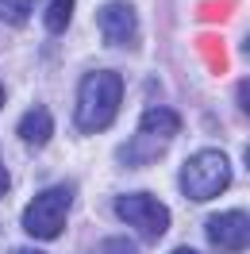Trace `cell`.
<instances>
[{
	"label": "cell",
	"instance_id": "cell-1",
	"mask_svg": "<svg viewBox=\"0 0 250 254\" xmlns=\"http://www.w3.org/2000/svg\"><path fill=\"white\" fill-rule=\"evenodd\" d=\"M120 104H124V77L112 73V69H93V73H85V81H81L73 124H77L81 135H96V131L112 127Z\"/></svg>",
	"mask_w": 250,
	"mask_h": 254
},
{
	"label": "cell",
	"instance_id": "cell-2",
	"mask_svg": "<svg viewBox=\"0 0 250 254\" xmlns=\"http://www.w3.org/2000/svg\"><path fill=\"white\" fill-rule=\"evenodd\" d=\"M231 185V162L219 150H200L181 166V192L188 200H212Z\"/></svg>",
	"mask_w": 250,
	"mask_h": 254
},
{
	"label": "cell",
	"instance_id": "cell-3",
	"mask_svg": "<svg viewBox=\"0 0 250 254\" xmlns=\"http://www.w3.org/2000/svg\"><path fill=\"white\" fill-rule=\"evenodd\" d=\"M69 204H73V189L69 185H54V189H43L35 196L27 212H23V227L31 239H58L65 227V216H69Z\"/></svg>",
	"mask_w": 250,
	"mask_h": 254
},
{
	"label": "cell",
	"instance_id": "cell-4",
	"mask_svg": "<svg viewBox=\"0 0 250 254\" xmlns=\"http://www.w3.org/2000/svg\"><path fill=\"white\" fill-rule=\"evenodd\" d=\"M116 216L127 223V227H135L142 239H162L170 231V212L162 200H154L150 192H124L120 200H116Z\"/></svg>",
	"mask_w": 250,
	"mask_h": 254
},
{
	"label": "cell",
	"instance_id": "cell-5",
	"mask_svg": "<svg viewBox=\"0 0 250 254\" xmlns=\"http://www.w3.org/2000/svg\"><path fill=\"white\" fill-rule=\"evenodd\" d=\"M204 231H208V239L216 243L219 254H239V251H247L250 220H247L243 208H235V212H216V216H208Z\"/></svg>",
	"mask_w": 250,
	"mask_h": 254
},
{
	"label": "cell",
	"instance_id": "cell-6",
	"mask_svg": "<svg viewBox=\"0 0 250 254\" xmlns=\"http://www.w3.org/2000/svg\"><path fill=\"white\" fill-rule=\"evenodd\" d=\"M96 23H100L104 43H112V47H131L139 35V16L131 4H104L96 12Z\"/></svg>",
	"mask_w": 250,
	"mask_h": 254
},
{
	"label": "cell",
	"instance_id": "cell-7",
	"mask_svg": "<svg viewBox=\"0 0 250 254\" xmlns=\"http://www.w3.org/2000/svg\"><path fill=\"white\" fill-rule=\"evenodd\" d=\"M166 154V139H158V135H150V131H142L135 139H127L124 146H120V162L124 166H150V162H158Z\"/></svg>",
	"mask_w": 250,
	"mask_h": 254
},
{
	"label": "cell",
	"instance_id": "cell-8",
	"mask_svg": "<svg viewBox=\"0 0 250 254\" xmlns=\"http://www.w3.org/2000/svg\"><path fill=\"white\" fill-rule=\"evenodd\" d=\"M50 135H54V116L47 108H31L23 120H19V139L31 146H43L50 143Z\"/></svg>",
	"mask_w": 250,
	"mask_h": 254
},
{
	"label": "cell",
	"instance_id": "cell-9",
	"mask_svg": "<svg viewBox=\"0 0 250 254\" xmlns=\"http://www.w3.org/2000/svg\"><path fill=\"white\" fill-rule=\"evenodd\" d=\"M69 16H73V0H50L47 8V31L50 35H62L69 27Z\"/></svg>",
	"mask_w": 250,
	"mask_h": 254
},
{
	"label": "cell",
	"instance_id": "cell-10",
	"mask_svg": "<svg viewBox=\"0 0 250 254\" xmlns=\"http://www.w3.org/2000/svg\"><path fill=\"white\" fill-rule=\"evenodd\" d=\"M27 16H31V0H0V23L19 27L27 23Z\"/></svg>",
	"mask_w": 250,
	"mask_h": 254
},
{
	"label": "cell",
	"instance_id": "cell-11",
	"mask_svg": "<svg viewBox=\"0 0 250 254\" xmlns=\"http://www.w3.org/2000/svg\"><path fill=\"white\" fill-rule=\"evenodd\" d=\"M93 254H139V247H135L131 239H104Z\"/></svg>",
	"mask_w": 250,
	"mask_h": 254
},
{
	"label": "cell",
	"instance_id": "cell-12",
	"mask_svg": "<svg viewBox=\"0 0 250 254\" xmlns=\"http://www.w3.org/2000/svg\"><path fill=\"white\" fill-rule=\"evenodd\" d=\"M247 89H250L247 81H239V104H243V112H247Z\"/></svg>",
	"mask_w": 250,
	"mask_h": 254
},
{
	"label": "cell",
	"instance_id": "cell-13",
	"mask_svg": "<svg viewBox=\"0 0 250 254\" xmlns=\"http://www.w3.org/2000/svg\"><path fill=\"white\" fill-rule=\"evenodd\" d=\"M8 192V170H4V162H0V196Z\"/></svg>",
	"mask_w": 250,
	"mask_h": 254
},
{
	"label": "cell",
	"instance_id": "cell-14",
	"mask_svg": "<svg viewBox=\"0 0 250 254\" xmlns=\"http://www.w3.org/2000/svg\"><path fill=\"white\" fill-rule=\"evenodd\" d=\"M12 254H43V251H31V247H23V251H12Z\"/></svg>",
	"mask_w": 250,
	"mask_h": 254
},
{
	"label": "cell",
	"instance_id": "cell-15",
	"mask_svg": "<svg viewBox=\"0 0 250 254\" xmlns=\"http://www.w3.org/2000/svg\"><path fill=\"white\" fill-rule=\"evenodd\" d=\"M173 254H196V251H188V247H177V251H173Z\"/></svg>",
	"mask_w": 250,
	"mask_h": 254
},
{
	"label": "cell",
	"instance_id": "cell-16",
	"mask_svg": "<svg viewBox=\"0 0 250 254\" xmlns=\"http://www.w3.org/2000/svg\"><path fill=\"white\" fill-rule=\"evenodd\" d=\"M0 108H4V89H0Z\"/></svg>",
	"mask_w": 250,
	"mask_h": 254
}]
</instances>
